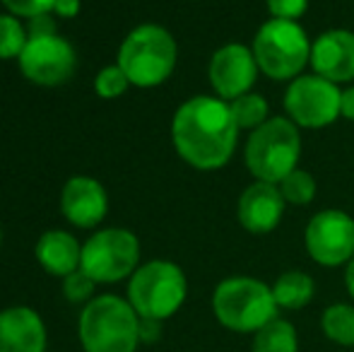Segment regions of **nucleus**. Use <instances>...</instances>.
<instances>
[{"label":"nucleus","mask_w":354,"mask_h":352,"mask_svg":"<svg viewBox=\"0 0 354 352\" xmlns=\"http://www.w3.org/2000/svg\"><path fill=\"white\" fill-rule=\"evenodd\" d=\"M171 140L178 157L201 172L222 169L239 142V126L229 102L219 97H193L176 109Z\"/></svg>","instance_id":"1"},{"label":"nucleus","mask_w":354,"mask_h":352,"mask_svg":"<svg viewBox=\"0 0 354 352\" xmlns=\"http://www.w3.org/2000/svg\"><path fill=\"white\" fill-rule=\"evenodd\" d=\"M84 352H136L140 345V316L128 299L102 295L89 299L80 316Z\"/></svg>","instance_id":"2"},{"label":"nucleus","mask_w":354,"mask_h":352,"mask_svg":"<svg viewBox=\"0 0 354 352\" xmlns=\"http://www.w3.org/2000/svg\"><path fill=\"white\" fill-rule=\"evenodd\" d=\"M214 319L234 333H256L277 319V302L272 287L248 275L222 280L212 292Z\"/></svg>","instance_id":"3"},{"label":"nucleus","mask_w":354,"mask_h":352,"mask_svg":"<svg viewBox=\"0 0 354 352\" xmlns=\"http://www.w3.org/2000/svg\"><path fill=\"white\" fill-rule=\"evenodd\" d=\"M178 46L171 32L159 24L136 27L118 48V66L136 87H157L171 77Z\"/></svg>","instance_id":"4"},{"label":"nucleus","mask_w":354,"mask_h":352,"mask_svg":"<svg viewBox=\"0 0 354 352\" xmlns=\"http://www.w3.org/2000/svg\"><path fill=\"white\" fill-rule=\"evenodd\" d=\"M301 157V136L299 126L284 116L268 118L261 128L251 133L243 160L256 181L280 183L292 174Z\"/></svg>","instance_id":"5"},{"label":"nucleus","mask_w":354,"mask_h":352,"mask_svg":"<svg viewBox=\"0 0 354 352\" xmlns=\"http://www.w3.org/2000/svg\"><path fill=\"white\" fill-rule=\"evenodd\" d=\"M188 297L186 272L171 261H149L138 268L128 282V302L140 319L167 321Z\"/></svg>","instance_id":"6"},{"label":"nucleus","mask_w":354,"mask_h":352,"mask_svg":"<svg viewBox=\"0 0 354 352\" xmlns=\"http://www.w3.org/2000/svg\"><path fill=\"white\" fill-rule=\"evenodd\" d=\"M311 46L299 22L270 17L253 39V56L270 80H294L311 63Z\"/></svg>","instance_id":"7"},{"label":"nucleus","mask_w":354,"mask_h":352,"mask_svg":"<svg viewBox=\"0 0 354 352\" xmlns=\"http://www.w3.org/2000/svg\"><path fill=\"white\" fill-rule=\"evenodd\" d=\"M140 263V241L131 230H99L82 244V268L94 282H118Z\"/></svg>","instance_id":"8"},{"label":"nucleus","mask_w":354,"mask_h":352,"mask_svg":"<svg viewBox=\"0 0 354 352\" xmlns=\"http://www.w3.org/2000/svg\"><path fill=\"white\" fill-rule=\"evenodd\" d=\"M342 92L321 75H299L284 94L287 118L301 128H326L340 118Z\"/></svg>","instance_id":"9"},{"label":"nucleus","mask_w":354,"mask_h":352,"mask_svg":"<svg viewBox=\"0 0 354 352\" xmlns=\"http://www.w3.org/2000/svg\"><path fill=\"white\" fill-rule=\"evenodd\" d=\"M17 63L29 82L41 87H56L73 77L77 68V56L68 39L58 34H39V37H29Z\"/></svg>","instance_id":"10"},{"label":"nucleus","mask_w":354,"mask_h":352,"mask_svg":"<svg viewBox=\"0 0 354 352\" xmlns=\"http://www.w3.org/2000/svg\"><path fill=\"white\" fill-rule=\"evenodd\" d=\"M306 254L318 266H347L354 256V220L345 210H321L304 232Z\"/></svg>","instance_id":"11"},{"label":"nucleus","mask_w":354,"mask_h":352,"mask_svg":"<svg viewBox=\"0 0 354 352\" xmlns=\"http://www.w3.org/2000/svg\"><path fill=\"white\" fill-rule=\"evenodd\" d=\"M258 73L261 68L253 56V48L243 46V44H227V46L217 48L207 66L210 85L224 102H234L241 94L251 92Z\"/></svg>","instance_id":"12"},{"label":"nucleus","mask_w":354,"mask_h":352,"mask_svg":"<svg viewBox=\"0 0 354 352\" xmlns=\"http://www.w3.org/2000/svg\"><path fill=\"white\" fill-rule=\"evenodd\" d=\"M284 205H287V201H284L277 183L256 181L241 193L236 215L246 232H251V234H270L282 222Z\"/></svg>","instance_id":"13"},{"label":"nucleus","mask_w":354,"mask_h":352,"mask_svg":"<svg viewBox=\"0 0 354 352\" xmlns=\"http://www.w3.org/2000/svg\"><path fill=\"white\" fill-rule=\"evenodd\" d=\"M61 210L71 225L89 230L106 217L109 196L106 188L92 176H73L61 193Z\"/></svg>","instance_id":"14"},{"label":"nucleus","mask_w":354,"mask_h":352,"mask_svg":"<svg viewBox=\"0 0 354 352\" xmlns=\"http://www.w3.org/2000/svg\"><path fill=\"white\" fill-rule=\"evenodd\" d=\"M313 73L330 82L354 80V32L328 29L311 46Z\"/></svg>","instance_id":"15"},{"label":"nucleus","mask_w":354,"mask_h":352,"mask_svg":"<svg viewBox=\"0 0 354 352\" xmlns=\"http://www.w3.org/2000/svg\"><path fill=\"white\" fill-rule=\"evenodd\" d=\"M46 326L29 306H10L0 311V352H44Z\"/></svg>","instance_id":"16"},{"label":"nucleus","mask_w":354,"mask_h":352,"mask_svg":"<svg viewBox=\"0 0 354 352\" xmlns=\"http://www.w3.org/2000/svg\"><path fill=\"white\" fill-rule=\"evenodd\" d=\"M39 266L56 277H68L71 272L80 270L82 263V246L75 239L71 232L66 230H48L39 237L34 246Z\"/></svg>","instance_id":"17"},{"label":"nucleus","mask_w":354,"mask_h":352,"mask_svg":"<svg viewBox=\"0 0 354 352\" xmlns=\"http://www.w3.org/2000/svg\"><path fill=\"white\" fill-rule=\"evenodd\" d=\"M316 295V282L308 272L304 270H287L272 285V297L277 302V309L299 311L311 304Z\"/></svg>","instance_id":"18"},{"label":"nucleus","mask_w":354,"mask_h":352,"mask_svg":"<svg viewBox=\"0 0 354 352\" xmlns=\"http://www.w3.org/2000/svg\"><path fill=\"white\" fill-rule=\"evenodd\" d=\"M251 352H299V333L292 321L272 319L253 333Z\"/></svg>","instance_id":"19"},{"label":"nucleus","mask_w":354,"mask_h":352,"mask_svg":"<svg viewBox=\"0 0 354 352\" xmlns=\"http://www.w3.org/2000/svg\"><path fill=\"white\" fill-rule=\"evenodd\" d=\"M321 331L330 343L354 348V306L337 302L321 314Z\"/></svg>","instance_id":"20"},{"label":"nucleus","mask_w":354,"mask_h":352,"mask_svg":"<svg viewBox=\"0 0 354 352\" xmlns=\"http://www.w3.org/2000/svg\"><path fill=\"white\" fill-rule=\"evenodd\" d=\"M229 109H232L239 131H256L268 121V113H270L268 111V99L256 92L236 97L234 102H229Z\"/></svg>","instance_id":"21"},{"label":"nucleus","mask_w":354,"mask_h":352,"mask_svg":"<svg viewBox=\"0 0 354 352\" xmlns=\"http://www.w3.org/2000/svg\"><path fill=\"white\" fill-rule=\"evenodd\" d=\"M29 41V34L24 24L19 22L15 15L0 12V61H10V58H19Z\"/></svg>","instance_id":"22"},{"label":"nucleus","mask_w":354,"mask_h":352,"mask_svg":"<svg viewBox=\"0 0 354 352\" xmlns=\"http://www.w3.org/2000/svg\"><path fill=\"white\" fill-rule=\"evenodd\" d=\"M280 191L284 196V201L292 203V205H306L316 198V178L304 169H294L292 174H287L280 183Z\"/></svg>","instance_id":"23"},{"label":"nucleus","mask_w":354,"mask_h":352,"mask_svg":"<svg viewBox=\"0 0 354 352\" xmlns=\"http://www.w3.org/2000/svg\"><path fill=\"white\" fill-rule=\"evenodd\" d=\"M131 87V80L128 75L121 71V66H106L97 73L94 77V89L102 99H118L126 94V89Z\"/></svg>","instance_id":"24"},{"label":"nucleus","mask_w":354,"mask_h":352,"mask_svg":"<svg viewBox=\"0 0 354 352\" xmlns=\"http://www.w3.org/2000/svg\"><path fill=\"white\" fill-rule=\"evenodd\" d=\"M94 285H97V282L80 268V270L71 272L68 277H63V295H66L68 302L80 304V302H87L89 297H92Z\"/></svg>","instance_id":"25"},{"label":"nucleus","mask_w":354,"mask_h":352,"mask_svg":"<svg viewBox=\"0 0 354 352\" xmlns=\"http://www.w3.org/2000/svg\"><path fill=\"white\" fill-rule=\"evenodd\" d=\"M0 3L8 8L10 15L15 17H41V15H51L56 0H0Z\"/></svg>","instance_id":"26"},{"label":"nucleus","mask_w":354,"mask_h":352,"mask_svg":"<svg viewBox=\"0 0 354 352\" xmlns=\"http://www.w3.org/2000/svg\"><path fill=\"white\" fill-rule=\"evenodd\" d=\"M266 5L275 19H292V22H297L308 10V0H266Z\"/></svg>","instance_id":"27"},{"label":"nucleus","mask_w":354,"mask_h":352,"mask_svg":"<svg viewBox=\"0 0 354 352\" xmlns=\"http://www.w3.org/2000/svg\"><path fill=\"white\" fill-rule=\"evenodd\" d=\"M162 335V321L140 319V343H154Z\"/></svg>","instance_id":"28"},{"label":"nucleus","mask_w":354,"mask_h":352,"mask_svg":"<svg viewBox=\"0 0 354 352\" xmlns=\"http://www.w3.org/2000/svg\"><path fill=\"white\" fill-rule=\"evenodd\" d=\"M80 0H56V5H53V15L61 19H71V17H77L80 12Z\"/></svg>","instance_id":"29"},{"label":"nucleus","mask_w":354,"mask_h":352,"mask_svg":"<svg viewBox=\"0 0 354 352\" xmlns=\"http://www.w3.org/2000/svg\"><path fill=\"white\" fill-rule=\"evenodd\" d=\"M340 116L347 121H354V87L345 89L340 99Z\"/></svg>","instance_id":"30"},{"label":"nucleus","mask_w":354,"mask_h":352,"mask_svg":"<svg viewBox=\"0 0 354 352\" xmlns=\"http://www.w3.org/2000/svg\"><path fill=\"white\" fill-rule=\"evenodd\" d=\"M345 287H347V292H350V297L354 299V256H352V261L345 266Z\"/></svg>","instance_id":"31"},{"label":"nucleus","mask_w":354,"mask_h":352,"mask_svg":"<svg viewBox=\"0 0 354 352\" xmlns=\"http://www.w3.org/2000/svg\"><path fill=\"white\" fill-rule=\"evenodd\" d=\"M0 241H3V232H0Z\"/></svg>","instance_id":"32"}]
</instances>
